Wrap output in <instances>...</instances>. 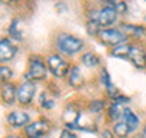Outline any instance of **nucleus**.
<instances>
[{
	"mask_svg": "<svg viewBox=\"0 0 146 138\" xmlns=\"http://www.w3.org/2000/svg\"><path fill=\"white\" fill-rule=\"evenodd\" d=\"M49 68L46 65V59H44L42 55L32 54L28 58L27 62V68L25 72V80L31 82H43L46 80Z\"/></svg>",
	"mask_w": 146,
	"mask_h": 138,
	"instance_id": "1",
	"label": "nucleus"
},
{
	"mask_svg": "<svg viewBox=\"0 0 146 138\" xmlns=\"http://www.w3.org/2000/svg\"><path fill=\"white\" fill-rule=\"evenodd\" d=\"M56 48L60 54L67 55V56H73V55L79 54L85 47V42L79 37L74 34L67 33V32H61L56 37Z\"/></svg>",
	"mask_w": 146,
	"mask_h": 138,
	"instance_id": "2",
	"label": "nucleus"
},
{
	"mask_svg": "<svg viewBox=\"0 0 146 138\" xmlns=\"http://www.w3.org/2000/svg\"><path fill=\"white\" fill-rule=\"evenodd\" d=\"M98 40L105 47L113 48L116 45L129 42V38L117 27H108V28L101 29V32L98 36Z\"/></svg>",
	"mask_w": 146,
	"mask_h": 138,
	"instance_id": "3",
	"label": "nucleus"
},
{
	"mask_svg": "<svg viewBox=\"0 0 146 138\" xmlns=\"http://www.w3.org/2000/svg\"><path fill=\"white\" fill-rule=\"evenodd\" d=\"M46 65L49 72L55 78H65L68 76L71 70V64L61 54L52 53L46 58Z\"/></svg>",
	"mask_w": 146,
	"mask_h": 138,
	"instance_id": "4",
	"label": "nucleus"
},
{
	"mask_svg": "<svg viewBox=\"0 0 146 138\" xmlns=\"http://www.w3.org/2000/svg\"><path fill=\"white\" fill-rule=\"evenodd\" d=\"M52 123L46 117H40L38 120L28 123L23 128V135L26 138H42L51 131Z\"/></svg>",
	"mask_w": 146,
	"mask_h": 138,
	"instance_id": "5",
	"label": "nucleus"
},
{
	"mask_svg": "<svg viewBox=\"0 0 146 138\" xmlns=\"http://www.w3.org/2000/svg\"><path fill=\"white\" fill-rule=\"evenodd\" d=\"M36 94V84L25 80L17 86V103L22 107H28L33 103Z\"/></svg>",
	"mask_w": 146,
	"mask_h": 138,
	"instance_id": "6",
	"label": "nucleus"
},
{
	"mask_svg": "<svg viewBox=\"0 0 146 138\" xmlns=\"http://www.w3.org/2000/svg\"><path fill=\"white\" fill-rule=\"evenodd\" d=\"M80 119H82V111L78 105L74 103L68 104L62 113V121L65 123L66 128L71 131L78 130L80 125Z\"/></svg>",
	"mask_w": 146,
	"mask_h": 138,
	"instance_id": "7",
	"label": "nucleus"
},
{
	"mask_svg": "<svg viewBox=\"0 0 146 138\" xmlns=\"http://www.w3.org/2000/svg\"><path fill=\"white\" fill-rule=\"evenodd\" d=\"M93 18H96L101 28H108V27H112L117 22L118 13L115 6H113V4H107V5L102 6L99 11H96L95 17Z\"/></svg>",
	"mask_w": 146,
	"mask_h": 138,
	"instance_id": "8",
	"label": "nucleus"
},
{
	"mask_svg": "<svg viewBox=\"0 0 146 138\" xmlns=\"http://www.w3.org/2000/svg\"><path fill=\"white\" fill-rule=\"evenodd\" d=\"M17 53L18 47L11 38L9 37L0 38V64L6 65L7 62L12 61L16 58Z\"/></svg>",
	"mask_w": 146,
	"mask_h": 138,
	"instance_id": "9",
	"label": "nucleus"
},
{
	"mask_svg": "<svg viewBox=\"0 0 146 138\" xmlns=\"http://www.w3.org/2000/svg\"><path fill=\"white\" fill-rule=\"evenodd\" d=\"M0 100L4 105L11 107L17 102V84L13 82H0Z\"/></svg>",
	"mask_w": 146,
	"mask_h": 138,
	"instance_id": "10",
	"label": "nucleus"
},
{
	"mask_svg": "<svg viewBox=\"0 0 146 138\" xmlns=\"http://www.w3.org/2000/svg\"><path fill=\"white\" fill-rule=\"evenodd\" d=\"M128 60L138 70H146V49L144 48V45L133 43Z\"/></svg>",
	"mask_w": 146,
	"mask_h": 138,
	"instance_id": "11",
	"label": "nucleus"
},
{
	"mask_svg": "<svg viewBox=\"0 0 146 138\" xmlns=\"http://www.w3.org/2000/svg\"><path fill=\"white\" fill-rule=\"evenodd\" d=\"M6 122L12 128H25L31 123V116L22 110H12L6 115Z\"/></svg>",
	"mask_w": 146,
	"mask_h": 138,
	"instance_id": "12",
	"label": "nucleus"
},
{
	"mask_svg": "<svg viewBox=\"0 0 146 138\" xmlns=\"http://www.w3.org/2000/svg\"><path fill=\"white\" fill-rule=\"evenodd\" d=\"M67 82L70 84L71 88L74 90H80L85 84V78L82 73V70L78 65H73L71 66L70 73L67 76Z\"/></svg>",
	"mask_w": 146,
	"mask_h": 138,
	"instance_id": "13",
	"label": "nucleus"
},
{
	"mask_svg": "<svg viewBox=\"0 0 146 138\" xmlns=\"http://www.w3.org/2000/svg\"><path fill=\"white\" fill-rule=\"evenodd\" d=\"M122 120L124 121V122L127 123V125H128V127L130 128L131 135H135V133L140 130L141 121H140L139 116L136 115V113H135L131 108L125 107L124 113H123V117H122Z\"/></svg>",
	"mask_w": 146,
	"mask_h": 138,
	"instance_id": "14",
	"label": "nucleus"
},
{
	"mask_svg": "<svg viewBox=\"0 0 146 138\" xmlns=\"http://www.w3.org/2000/svg\"><path fill=\"white\" fill-rule=\"evenodd\" d=\"M9 38L16 42H23L25 40V27L22 23V20L20 18H13L11 21L10 26L7 28Z\"/></svg>",
	"mask_w": 146,
	"mask_h": 138,
	"instance_id": "15",
	"label": "nucleus"
},
{
	"mask_svg": "<svg viewBox=\"0 0 146 138\" xmlns=\"http://www.w3.org/2000/svg\"><path fill=\"white\" fill-rule=\"evenodd\" d=\"M125 105L119 103H111L106 109L107 119L111 123H115L117 121H121L123 117V113H124Z\"/></svg>",
	"mask_w": 146,
	"mask_h": 138,
	"instance_id": "16",
	"label": "nucleus"
},
{
	"mask_svg": "<svg viewBox=\"0 0 146 138\" xmlns=\"http://www.w3.org/2000/svg\"><path fill=\"white\" fill-rule=\"evenodd\" d=\"M131 45H133L131 42H127V43H123V44H119V45H116V47H113V48H110L108 54H110V56H112V58L128 60Z\"/></svg>",
	"mask_w": 146,
	"mask_h": 138,
	"instance_id": "17",
	"label": "nucleus"
},
{
	"mask_svg": "<svg viewBox=\"0 0 146 138\" xmlns=\"http://www.w3.org/2000/svg\"><path fill=\"white\" fill-rule=\"evenodd\" d=\"M80 62L88 68H96L101 65V58L94 52H85L80 56Z\"/></svg>",
	"mask_w": 146,
	"mask_h": 138,
	"instance_id": "18",
	"label": "nucleus"
},
{
	"mask_svg": "<svg viewBox=\"0 0 146 138\" xmlns=\"http://www.w3.org/2000/svg\"><path fill=\"white\" fill-rule=\"evenodd\" d=\"M107 102L105 99H91L86 104V109L88 111L93 115H99L104 111H106L107 109Z\"/></svg>",
	"mask_w": 146,
	"mask_h": 138,
	"instance_id": "19",
	"label": "nucleus"
},
{
	"mask_svg": "<svg viewBox=\"0 0 146 138\" xmlns=\"http://www.w3.org/2000/svg\"><path fill=\"white\" fill-rule=\"evenodd\" d=\"M112 131L115 133L116 138H129L131 136L130 128L123 120L112 123Z\"/></svg>",
	"mask_w": 146,
	"mask_h": 138,
	"instance_id": "20",
	"label": "nucleus"
},
{
	"mask_svg": "<svg viewBox=\"0 0 146 138\" xmlns=\"http://www.w3.org/2000/svg\"><path fill=\"white\" fill-rule=\"evenodd\" d=\"M101 26L99 25V22L96 21V18H93V17H89L88 21L85 22V31L88 36L93 37V38H98L99 33L101 32Z\"/></svg>",
	"mask_w": 146,
	"mask_h": 138,
	"instance_id": "21",
	"label": "nucleus"
},
{
	"mask_svg": "<svg viewBox=\"0 0 146 138\" xmlns=\"http://www.w3.org/2000/svg\"><path fill=\"white\" fill-rule=\"evenodd\" d=\"M38 103L40 105V108L44 109V110H52L55 108V105H56V103H55V99L52 98V96L49 95V92L44 90L40 93L39 95V99H38Z\"/></svg>",
	"mask_w": 146,
	"mask_h": 138,
	"instance_id": "22",
	"label": "nucleus"
},
{
	"mask_svg": "<svg viewBox=\"0 0 146 138\" xmlns=\"http://www.w3.org/2000/svg\"><path fill=\"white\" fill-rule=\"evenodd\" d=\"M99 81L100 83L104 86V88L106 89L108 87H111L113 83H112V80H111V75L110 72L107 71L106 67H101L100 68V72H99Z\"/></svg>",
	"mask_w": 146,
	"mask_h": 138,
	"instance_id": "23",
	"label": "nucleus"
},
{
	"mask_svg": "<svg viewBox=\"0 0 146 138\" xmlns=\"http://www.w3.org/2000/svg\"><path fill=\"white\" fill-rule=\"evenodd\" d=\"M13 72L7 65L0 64V82H9L12 78Z\"/></svg>",
	"mask_w": 146,
	"mask_h": 138,
	"instance_id": "24",
	"label": "nucleus"
},
{
	"mask_svg": "<svg viewBox=\"0 0 146 138\" xmlns=\"http://www.w3.org/2000/svg\"><path fill=\"white\" fill-rule=\"evenodd\" d=\"M113 6H115L116 11L118 13V16H124L125 13L128 12V4L127 1H124V0H121V1H116L115 4H113Z\"/></svg>",
	"mask_w": 146,
	"mask_h": 138,
	"instance_id": "25",
	"label": "nucleus"
},
{
	"mask_svg": "<svg viewBox=\"0 0 146 138\" xmlns=\"http://www.w3.org/2000/svg\"><path fill=\"white\" fill-rule=\"evenodd\" d=\"M58 138H78V136L76 135L73 131L68 130V128H63L60 133V137Z\"/></svg>",
	"mask_w": 146,
	"mask_h": 138,
	"instance_id": "26",
	"label": "nucleus"
},
{
	"mask_svg": "<svg viewBox=\"0 0 146 138\" xmlns=\"http://www.w3.org/2000/svg\"><path fill=\"white\" fill-rule=\"evenodd\" d=\"M101 138H116V136L111 128H104L101 131Z\"/></svg>",
	"mask_w": 146,
	"mask_h": 138,
	"instance_id": "27",
	"label": "nucleus"
},
{
	"mask_svg": "<svg viewBox=\"0 0 146 138\" xmlns=\"http://www.w3.org/2000/svg\"><path fill=\"white\" fill-rule=\"evenodd\" d=\"M139 135L143 138H146V122L143 123V126H141V128H140V133H139Z\"/></svg>",
	"mask_w": 146,
	"mask_h": 138,
	"instance_id": "28",
	"label": "nucleus"
},
{
	"mask_svg": "<svg viewBox=\"0 0 146 138\" xmlns=\"http://www.w3.org/2000/svg\"><path fill=\"white\" fill-rule=\"evenodd\" d=\"M17 0H0V4H3V5H11Z\"/></svg>",
	"mask_w": 146,
	"mask_h": 138,
	"instance_id": "29",
	"label": "nucleus"
},
{
	"mask_svg": "<svg viewBox=\"0 0 146 138\" xmlns=\"http://www.w3.org/2000/svg\"><path fill=\"white\" fill-rule=\"evenodd\" d=\"M5 138H22L21 136H17V135H9L7 137H5Z\"/></svg>",
	"mask_w": 146,
	"mask_h": 138,
	"instance_id": "30",
	"label": "nucleus"
},
{
	"mask_svg": "<svg viewBox=\"0 0 146 138\" xmlns=\"http://www.w3.org/2000/svg\"><path fill=\"white\" fill-rule=\"evenodd\" d=\"M105 3H107V4H115L116 3V0H104Z\"/></svg>",
	"mask_w": 146,
	"mask_h": 138,
	"instance_id": "31",
	"label": "nucleus"
},
{
	"mask_svg": "<svg viewBox=\"0 0 146 138\" xmlns=\"http://www.w3.org/2000/svg\"><path fill=\"white\" fill-rule=\"evenodd\" d=\"M131 138H143V137H141L140 135H133V136H131Z\"/></svg>",
	"mask_w": 146,
	"mask_h": 138,
	"instance_id": "32",
	"label": "nucleus"
},
{
	"mask_svg": "<svg viewBox=\"0 0 146 138\" xmlns=\"http://www.w3.org/2000/svg\"><path fill=\"white\" fill-rule=\"evenodd\" d=\"M144 22H145V23H146V13H145V15H144Z\"/></svg>",
	"mask_w": 146,
	"mask_h": 138,
	"instance_id": "33",
	"label": "nucleus"
},
{
	"mask_svg": "<svg viewBox=\"0 0 146 138\" xmlns=\"http://www.w3.org/2000/svg\"><path fill=\"white\" fill-rule=\"evenodd\" d=\"M145 1H146V0H145Z\"/></svg>",
	"mask_w": 146,
	"mask_h": 138,
	"instance_id": "34",
	"label": "nucleus"
}]
</instances>
